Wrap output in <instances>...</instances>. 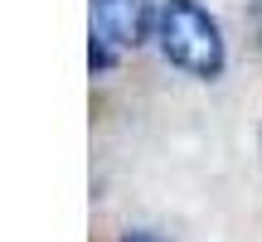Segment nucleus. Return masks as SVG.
Returning a JSON list of instances; mask_svg holds the SVG:
<instances>
[{"instance_id": "1", "label": "nucleus", "mask_w": 262, "mask_h": 242, "mask_svg": "<svg viewBox=\"0 0 262 242\" xmlns=\"http://www.w3.org/2000/svg\"><path fill=\"white\" fill-rule=\"evenodd\" d=\"M156 44L165 54L170 68L214 83L228 68V39L224 25L209 15L199 0H160V19H156Z\"/></svg>"}, {"instance_id": "2", "label": "nucleus", "mask_w": 262, "mask_h": 242, "mask_svg": "<svg viewBox=\"0 0 262 242\" xmlns=\"http://www.w3.org/2000/svg\"><path fill=\"white\" fill-rule=\"evenodd\" d=\"M156 0H93V34H102L112 49H141L156 39Z\"/></svg>"}, {"instance_id": "3", "label": "nucleus", "mask_w": 262, "mask_h": 242, "mask_svg": "<svg viewBox=\"0 0 262 242\" xmlns=\"http://www.w3.org/2000/svg\"><path fill=\"white\" fill-rule=\"evenodd\" d=\"M88 68H93L97 78L117 68V54H112V44H107L102 34H93V39H88Z\"/></svg>"}, {"instance_id": "4", "label": "nucleus", "mask_w": 262, "mask_h": 242, "mask_svg": "<svg viewBox=\"0 0 262 242\" xmlns=\"http://www.w3.org/2000/svg\"><path fill=\"white\" fill-rule=\"evenodd\" d=\"M122 242H165L160 233H146V228H136V233H122Z\"/></svg>"}]
</instances>
